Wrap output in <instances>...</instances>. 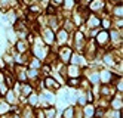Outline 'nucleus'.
<instances>
[{
	"label": "nucleus",
	"instance_id": "72a5a7b5",
	"mask_svg": "<svg viewBox=\"0 0 123 118\" xmlns=\"http://www.w3.org/2000/svg\"><path fill=\"white\" fill-rule=\"evenodd\" d=\"M5 118H11V117H5Z\"/></svg>",
	"mask_w": 123,
	"mask_h": 118
},
{
	"label": "nucleus",
	"instance_id": "c756f323",
	"mask_svg": "<svg viewBox=\"0 0 123 118\" xmlns=\"http://www.w3.org/2000/svg\"><path fill=\"white\" fill-rule=\"evenodd\" d=\"M104 59H105V63H110V65H113V63H114V62L111 61L113 58H111V56H108V55H105V58H104Z\"/></svg>",
	"mask_w": 123,
	"mask_h": 118
},
{
	"label": "nucleus",
	"instance_id": "473e14b6",
	"mask_svg": "<svg viewBox=\"0 0 123 118\" xmlns=\"http://www.w3.org/2000/svg\"><path fill=\"white\" fill-rule=\"evenodd\" d=\"M114 2H122V0H114Z\"/></svg>",
	"mask_w": 123,
	"mask_h": 118
},
{
	"label": "nucleus",
	"instance_id": "1a4fd4ad",
	"mask_svg": "<svg viewBox=\"0 0 123 118\" xmlns=\"http://www.w3.org/2000/svg\"><path fill=\"white\" fill-rule=\"evenodd\" d=\"M6 92H7V87L5 84V77H3V74H0V93L6 95Z\"/></svg>",
	"mask_w": 123,
	"mask_h": 118
},
{
	"label": "nucleus",
	"instance_id": "6ab92c4d",
	"mask_svg": "<svg viewBox=\"0 0 123 118\" xmlns=\"http://www.w3.org/2000/svg\"><path fill=\"white\" fill-rule=\"evenodd\" d=\"M43 99H45V101H48V102H50V103H52V102L55 101V97H54V95H52L50 92H49V93H45V96H43Z\"/></svg>",
	"mask_w": 123,
	"mask_h": 118
},
{
	"label": "nucleus",
	"instance_id": "f257e3e1",
	"mask_svg": "<svg viewBox=\"0 0 123 118\" xmlns=\"http://www.w3.org/2000/svg\"><path fill=\"white\" fill-rule=\"evenodd\" d=\"M71 53H73V50L70 49V47H61V50H59V58L62 59V62H68L70 61V56H71Z\"/></svg>",
	"mask_w": 123,
	"mask_h": 118
},
{
	"label": "nucleus",
	"instance_id": "2eb2a0df",
	"mask_svg": "<svg viewBox=\"0 0 123 118\" xmlns=\"http://www.w3.org/2000/svg\"><path fill=\"white\" fill-rule=\"evenodd\" d=\"M55 108H49V109H45V114H46V118H54L55 117Z\"/></svg>",
	"mask_w": 123,
	"mask_h": 118
},
{
	"label": "nucleus",
	"instance_id": "4468645a",
	"mask_svg": "<svg viewBox=\"0 0 123 118\" xmlns=\"http://www.w3.org/2000/svg\"><path fill=\"white\" fill-rule=\"evenodd\" d=\"M9 109H11V108H9V103H6V102H0V114H6Z\"/></svg>",
	"mask_w": 123,
	"mask_h": 118
},
{
	"label": "nucleus",
	"instance_id": "c85d7f7f",
	"mask_svg": "<svg viewBox=\"0 0 123 118\" xmlns=\"http://www.w3.org/2000/svg\"><path fill=\"white\" fill-rule=\"evenodd\" d=\"M110 25H111L110 19H102V27L104 28H110Z\"/></svg>",
	"mask_w": 123,
	"mask_h": 118
},
{
	"label": "nucleus",
	"instance_id": "bb28decb",
	"mask_svg": "<svg viewBox=\"0 0 123 118\" xmlns=\"http://www.w3.org/2000/svg\"><path fill=\"white\" fill-rule=\"evenodd\" d=\"M73 5H74V0H65V7L67 9H71Z\"/></svg>",
	"mask_w": 123,
	"mask_h": 118
},
{
	"label": "nucleus",
	"instance_id": "2f4dec72",
	"mask_svg": "<svg viewBox=\"0 0 123 118\" xmlns=\"http://www.w3.org/2000/svg\"><path fill=\"white\" fill-rule=\"evenodd\" d=\"M117 89L120 90V93H122V89H123V84H122V78H120V81L117 83Z\"/></svg>",
	"mask_w": 123,
	"mask_h": 118
},
{
	"label": "nucleus",
	"instance_id": "b1692460",
	"mask_svg": "<svg viewBox=\"0 0 123 118\" xmlns=\"http://www.w3.org/2000/svg\"><path fill=\"white\" fill-rule=\"evenodd\" d=\"M39 67H40V61H39V59H33V61H31V68L36 69V68H39Z\"/></svg>",
	"mask_w": 123,
	"mask_h": 118
},
{
	"label": "nucleus",
	"instance_id": "a211bd4d",
	"mask_svg": "<svg viewBox=\"0 0 123 118\" xmlns=\"http://www.w3.org/2000/svg\"><path fill=\"white\" fill-rule=\"evenodd\" d=\"M68 84H70V86H73V87H77V86H79V80H77V77H70Z\"/></svg>",
	"mask_w": 123,
	"mask_h": 118
},
{
	"label": "nucleus",
	"instance_id": "f3484780",
	"mask_svg": "<svg viewBox=\"0 0 123 118\" xmlns=\"http://www.w3.org/2000/svg\"><path fill=\"white\" fill-rule=\"evenodd\" d=\"M92 114H93V106H92V105L85 106V115H86V117H91Z\"/></svg>",
	"mask_w": 123,
	"mask_h": 118
},
{
	"label": "nucleus",
	"instance_id": "5701e85b",
	"mask_svg": "<svg viewBox=\"0 0 123 118\" xmlns=\"http://www.w3.org/2000/svg\"><path fill=\"white\" fill-rule=\"evenodd\" d=\"M15 102V95L13 92H9L7 93V103H13Z\"/></svg>",
	"mask_w": 123,
	"mask_h": 118
},
{
	"label": "nucleus",
	"instance_id": "f704fd0d",
	"mask_svg": "<svg viewBox=\"0 0 123 118\" xmlns=\"http://www.w3.org/2000/svg\"><path fill=\"white\" fill-rule=\"evenodd\" d=\"M86 2H91V0H86Z\"/></svg>",
	"mask_w": 123,
	"mask_h": 118
},
{
	"label": "nucleus",
	"instance_id": "6e6552de",
	"mask_svg": "<svg viewBox=\"0 0 123 118\" xmlns=\"http://www.w3.org/2000/svg\"><path fill=\"white\" fill-rule=\"evenodd\" d=\"M70 59H71L73 65H79V63H85V59H83L80 55H73V53H71V56H70Z\"/></svg>",
	"mask_w": 123,
	"mask_h": 118
},
{
	"label": "nucleus",
	"instance_id": "9b49d317",
	"mask_svg": "<svg viewBox=\"0 0 123 118\" xmlns=\"http://www.w3.org/2000/svg\"><path fill=\"white\" fill-rule=\"evenodd\" d=\"M16 49H18V52H21V53L27 52V43H24L22 40H19L18 43H16Z\"/></svg>",
	"mask_w": 123,
	"mask_h": 118
},
{
	"label": "nucleus",
	"instance_id": "39448f33",
	"mask_svg": "<svg viewBox=\"0 0 123 118\" xmlns=\"http://www.w3.org/2000/svg\"><path fill=\"white\" fill-rule=\"evenodd\" d=\"M102 7H104V0H92V3H91L92 11H99Z\"/></svg>",
	"mask_w": 123,
	"mask_h": 118
},
{
	"label": "nucleus",
	"instance_id": "9d476101",
	"mask_svg": "<svg viewBox=\"0 0 123 118\" xmlns=\"http://www.w3.org/2000/svg\"><path fill=\"white\" fill-rule=\"evenodd\" d=\"M111 106H113V109H116V111L122 109V97L114 99V101H113V103H111Z\"/></svg>",
	"mask_w": 123,
	"mask_h": 118
},
{
	"label": "nucleus",
	"instance_id": "20e7f679",
	"mask_svg": "<svg viewBox=\"0 0 123 118\" xmlns=\"http://www.w3.org/2000/svg\"><path fill=\"white\" fill-rule=\"evenodd\" d=\"M55 39H56V41H58L59 44H64V43L67 41V39H68V37H67V31H65V30H59L58 34L55 35Z\"/></svg>",
	"mask_w": 123,
	"mask_h": 118
},
{
	"label": "nucleus",
	"instance_id": "0eeeda50",
	"mask_svg": "<svg viewBox=\"0 0 123 118\" xmlns=\"http://www.w3.org/2000/svg\"><path fill=\"white\" fill-rule=\"evenodd\" d=\"M45 84H46V87H49V89H58V87H59V84L56 83V81H55L54 78H49V77L45 80Z\"/></svg>",
	"mask_w": 123,
	"mask_h": 118
},
{
	"label": "nucleus",
	"instance_id": "423d86ee",
	"mask_svg": "<svg viewBox=\"0 0 123 118\" xmlns=\"http://www.w3.org/2000/svg\"><path fill=\"white\" fill-rule=\"evenodd\" d=\"M80 71H79L77 65H70L68 67V77H79Z\"/></svg>",
	"mask_w": 123,
	"mask_h": 118
},
{
	"label": "nucleus",
	"instance_id": "ddd939ff",
	"mask_svg": "<svg viewBox=\"0 0 123 118\" xmlns=\"http://www.w3.org/2000/svg\"><path fill=\"white\" fill-rule=\"evenodd\" d=\"M101 78H102V83H108L111 78L110 71H101Z\"/></svg>",
	"mask_w": 123,
	"mask_h": 118
},
{
	"label": "nucleus",
	"instance_id": "412c9836",
	"mask_svg": "<svg viewBox=\"0 0 123 118\" xmlns=\"http://www.w3.org/2000/svg\"><path fill=\"white\" fill-rule=\"evenodd\" d=\"M91 81H92V84H96L99 81V75L96 74V72H93V74H91Z\"/></svg>",
	"mask_w": 123,
	"mask_h": 118
},
{
	"label": "nucleus",
	"instance_id": "a878e982",
	"mask_svg": "<svg viewBox=\"0 0 123 118\" xmlns=\"http://www.w3.org/2000/svg\"><path fill=\"white\" fill-rule=\"evenodd\" d=\"M64 3V0H50V5L52 6H59V5H62Z\"/></svg>",
	"mask_w": 123,
	"mask_h": 118
},
{
	"label": "nucleus",
	"instance_id": "cd10ccee",
	"mask_svg": "<svg viewBox=\"0 0 123 118\" xmlns=\"http://www.w3.org/2000/svg\"><path fill=\"white\" fill-rule=\"evenodd\" d=\"M28 77H31V78L37 77V71L34 69V68H33V69H30V71H28Z\"/></svg>",
	"mask_w": 123,
	"mask_h": 118
},
{
	"label": "nucleus",
	"instance_id": "4be33fe9",
	"mask_svg": "<svg viewBox=\"0 0 123 118\" xmlns=\"http://www.w3.org/2000/svg\"><path fill=\"white\" fill-rule=\"evenodd\" d=\"M30 103L31 105H36L37 103V95H34V93H30Z\"/></svg>",
	"mask_w": 123,
	"mask_h": 118
},
{
	"label": "nucleus",
	"instance_id": "aec40b11",
	"mask_svg": "<svg viewBox=\"0 0 123 118\" xmlns=\"http://www.w3.org/2000/svg\"><path fill=\"white\" fill-rule=\"evenodd\" d=\"M114 15H116L117 18H119V16L122 18V3H120V5H117L116 7H114Z\"/></svg>",
	"mask_w": 123,
	"mask_h": 118
},
{
	"label": "nucleus",
	"instance_id": "7c9ffc66",
	"mask_svg": "<svg viewBox=\"0 0 123 118\" xmlns=\"http://www.w3.org/2000/svg\"><path fill=\"white\" fill-rule=\"evenodd\" d=\"M111 39H113V40H119V33H117V31H113Z\"/></svg>",
	"mask_w": 123,
	"mask_h": 118
},
{
	"label": "nucleus",
	"instance_id": "f8f14e48",
	"mask_svg": "<svg viewBox=\"0 0 123 118\" xmlns=\"http://www.w3.org/2000/svg\"><path fill=\"white\" fill-rule=\"evenodd\" d=\"M87 24H89V27H98V25H99V19H98L95 15H92V16L89 18V21H87Z\"/></svg>",
	"mask_w": 123,
	"mask_h": 118
},
{
	"label": "nucleus",
	"instance_id": "393cba45",
	"mask_svg": "<svg viewBox=\"0 0 123 118\" xmlns=\"http://www.w3.org/2000/svg\"><path fill=\"white\" fill-rule=\"evenodd\" d=\"M71 117H73V108H68L64 114V118H71Z\"/></svg>",
	"mask_w": 123,
	"mask_h": 118
},
{
	"label": "nucleus",
	"instance_id": "7ed1b4c3",
	"mask_svg": "<svg viewBox=\"0 0 123 118\" xmlns=\"http://www.w3.org/2000/svg\"><path fill=\"white\" fill-rule=\"evenodd\" d=\"M108 40H110V35H108L107 31H101L99 34H96V43L101 44V46H102V44H105Z\"/></svg>",
	"mask_w": 123,
	"mask_h": 118
},
{
	"label": "nucleus",
	"instance_id": "f03ea898",
	"mask_svg": "<svg viewBox=\"0 0 123 118\" xmlns=\"http://www.w3.org/2000/svg\"><path fill=\"white\" fill-rule=\"evenodd\" d=\"M43 40H45V43H48V44H52L55 41V35H54V33H52V30L46 28L45 31H43Z\"/></svg>",
	"mask_w": 123,
	"mask_h": 118
},
{
	"label": "nucleus",
	"instance_id": "dca6fc26",
	"mask_svg": "<svg viewBox=\"0 0 123 118\" xmlns=\"http://www.w3.org/2000/svg\"><path fill=\"white\" fill-rule=\"evenodd\" d=\"M31 90H33V89H31L30 84H24V86H22V93H24L25 96H28V95L31 93Z\"/></svg>",
	"mask_w": 123,
	"mask_h": 118
}]
</instances>
